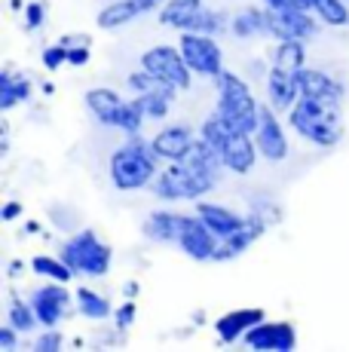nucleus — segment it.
<instances>
[{
    "label": "nucleus",
    "mask_w": 349,
    "mask_h": 352,
    "mask_svg": "<svg viewBox=\"0 0 349 352\" xmlns=\"http://www.w3.org/2000/svg\"><path fill=\"white\" fill-rule=\"evenodd\" d=\"M46 218H49V224L56 230H62V233H77L80 227H83V218H80V212L68 202H52L49 208H46Z\"/></svg>",
    "instance_id": "obj_35"
},
{
    "label": "nucleus",
    "mask_w": 349,
    "mask_h": 352,
    "mask_svg": "<svg viewBox=\"0 0 349 352\" xmlns=\"http://www.w3.org/2000/svg\"><path fill=\"white\" fill-rule=\"evenodd\" d=\"M89 62H92L89 43H71V46H68V65H71V67H86Z\"/></svg>",
    "instance_id": "obj_43"
},
{
    "label": "nucleus",
    "mask_w": 349,
    "mask_h": 352,
    "mask_svg": "<svg viewBox=\"0 0 349 352\" xmlns=\"http://www.w3.org/2000/svg\"><path fill=\"white\" fill-rule=\"evenodd\" d=\"M230 37L243 40V43L267 37V6L264 3H251V6H243V10L233 12Z\"/></svg>",
    "instance_id": "obj_25"
},
{
    "label": "nucleus",
    "mask_w": 349,
    "mask_h": 352,
    "mask_svg": "<svg viewBox=\"0 0 349 352\" xmlns=\"http://www.w3.org/2000/svg\"><path fill=\"white\" fill-rule=\"evenodd\" d=\"M6 322H10L12 328L22 331L25 337L34 334V331L40 328L37 313H34V307H31V300H25V297L16 294V291L10 294V303H6Z\"/></svg>",
    "instance_id": "obj_31"
},
{
    "label": "nucleus",
    "mask_w": 349,
    "mask_h": 352,
    "mask_svg": "<svg viewBox=\"0 0 349 352\" xmlns=\"http://www.w3.org/2000/svg\"><path fill=\"white\" fill-rule=\"evenodd\" d=\"M163 166L166 162L153 151L150 138L129 135L107 157V178H111V187L117 193H138V190H150L153 178L159 175Z\"/></svg>",
    "instance_id": "obj_2"
},
{
    "label": "nucleus",
    "mask_w": 349,
    "mask_h": 352,
    "mask_svg": "<svg viewBox=\"0 0 349 352\" xmlns=\"http://www.w3.org/2000/svg\"><path fill=\"white\" fill-rule=\"evenodd\" d=\"M245 349L254 352H294L300 343L297 324L288 319H264L243 337Z\"/></svg>",
    "instance_id": "obj_11"
},
{
    "label": "nucleus",
    "mask_w": 349,
    "mask_h": 352,
    "mask_svg": "<svg viewBox=\"0 0 349 352\" xmlns=\"http://www.w3.org/2000/svg\"><path fill=\"white\" fill-rule=\"evenodd\" d=\"M230 22H233V12L221 10V6H203V12L193 22V31L212 34V37H227L230 34Z\"/></svg>",
    "instance_id": "obj_33"
},
{
    "label": "nucleus",
    "mask_w": 349,
    "mask_h": 352,
    "mask_svg": "<svg viewBox=\"0 0 349 352\" xmlns=\"http://www.w3.org/2000/svg\"><path fill=\"white\" fill-rule=\"evenodd\" d=\"M221 160H224L227 172L236 175V178H245V175H251L254 166H258V160H260V151H258V141H254V135L233 132L230 141L224 144V151H221Z\"/></svg>",
    "instance_id": "obj_17"
},
{
    "label": "nucleus",
    "mask_w": 349,
    "mask_h": 352,
    "mask_svg": "<svg viewBox=\"0 0 349 352\" xmlns=\"http://www.w3.org/2000/svg\"><path fill=\"white\" fill-rule=\"evenodd\" d=\"M300 92H304V96H313V98L331 101V104L344 107V101H346V80L328 74L325 67H310V65H306L304 71H300Z\"/></svg>",
    "instance_id": "obj_19"
},
{
    "label": "nucleus",
    "mask_w": 349,
    "mask_h": 352,
    "mask_svg": "<svg viewBox=\"0 0 349 352\" xmlns=\"http://www.w3.org/2000/svg\"><path fill=\"white\" fill-rule=\"evenodd\" d=\"M31 307L37 313L40 328H58L65 319L77 316V294L65 285V282H52L46 279V285H40L31 291Z\"/></svg>",
    "instance_id": "obj_8"
},
{
    "label": "nucleus",
    "mask_w": 349,
    "mask_h": 352,
    "mask_svg": "<svg viewBox=\"0 0 349 352\" xmlns=\"http://www.w3.org/2000/svg\"><path fill=\"white\" fill-rule=\"evenodd\" d=\"M25 270H31V263H25L22 257H12L10 263H6V279L10 282H19L25 276Z\"/></svg>",
    "instance_id": "obj_46"
},
{
    "label": "nucleus",
    "mask_w": 349,
    "mask_h": 352,
    "mask_svg": "<svg viewBox=\"0 0 349 352\" xmlns=\"http://www.w3.org/2000/svg\"><path fill=\"white\" fill-rule=\"evenodd\" d=\"M178 46H181V52H184L190 71L196 74L199 80H214L227 67L221 37L199 34V31H184V34H178Z\"/></svg>",
    "instance_id": "obj_7"
},
{
    "label": "nucleus",
    "mask_w": 349,
    "mask_h": 352,
    "mask_svg": "<svg viewBox=\"0 0 349 352\" xmlns=\"http://www.w3.org/2000/svg\"><path fill=\"white\" fill-rule=\"evenodd\" d=\"M123 104V96L111 86H92L83 96V107L92 117V123L102 129H113V117H117V107Z\"/></svg>",
    "instance_id": "obj_22"
},
{
    "label": "nucleus",
    "mask_w": 349,
    "mask_h": 352,
    "mask_svg": "<svg viewBox=\"0 0 349 352\" xmlns=\"http://www.w3.org/2000/svg\"><path fill=\"white\" fill-rule=\"evenodd\" d=\"M144 123H147V113H144V107H141V101L135 96L123 98V104L117 107V117H113V129L123 132V138H129V135L144 132Z\"/></svg>",
    "instance_id": "obj_30"
},
{
    "label": "nucleus",
    "mask_w": 349,
    "mask_h": 352,
    "mask_svg": "<svg viewBox=\"0 0 349 352\" xmlns=\"http://www.w3.org/2000/svg\"><path fill=\"white\" fill-rule=\"evenodd\" d=\"M141 294V282L138 279H126L123 282V297H129V300H138Z\"/></svg>",
    "instance_id": "obj_48"
},
{
    "label": "nucleus",
    "mask_w": 349,
    "mask_h": 352,
    "mask_svg": "<svg viewBox=\"0 0 349 352\" xmlns=\"http://www.w3.org/2000/svg\"><path fill=\"white\" fill-rule=\"evenodd\" d=\"M25 233H28V236L43 233V224H40V221H34V218H31V221H25Z\"/></svg>",
    "instance_id": "obj_49"
},
{
    "label": "nucleus",
    "mask_w": 349,
    "mask_h": 352,
    "mask_svg": "<svg viewBox=\"0 0 349 352\" xmlns=\"http://www.w3.org/2000/svg\"><path fill=\"white\" fill-rule=\"evenodd\" d=\"M31 349L34 352H58V349H65V334L58 328H43V334L34 337Z\"/></svg>",
    "instance_id": "obj_40"
},
{
    "label": "nucleus",
    "mask_w": 349,
    "mask_h": 352,
    "mask_svg": "<svg viewBox=\"0 0 349 352\" xmlns=\"http://www.w3.org/2000/svg\"><path fill=\"white\" fill-rule=\"evenodd\" d=\"M46 22V6L40 3V0H28V3L22 6V25L28 34H37L40 28H43Z\"/></svg>",
    "instance_id": "obj_38"
},
{
    "label": "nucleus",
    "mask_w": 349,
    "mask_h": 352,
    "mask_svg": "<svg viewBox=\"0 0 349 352\" xmlns=\"http://www.w3.org/2000/svg\"><path fill=\"white\" fill-rule=\"evenodd\" d=\"M22 331L19 328H12L10 322H3L0 324V349L3 352H12V349H19V340H22Z\"/></svg>",
    "instance_id": "obj_44"
},
{
    "label": "nucleus",
    "mask_w": 349,
    "mask_h": 352,
    "mask_svg": "<svg viewBox=\"0 0 349 352\" xmlns=\"http://www.w3.org/2000/svg\"><path fill=\"white\" fill-rule=\"evenodd\" d=\"M218 245H221V239L212 233V227L205 224L196 212H184V224H181L178 245L174 248L196 263H212Z\"/></svg>",
    "instance_id": "obj_12"
},
{
    "label": "nucleus",
    "mask_w": 349,
    "mask_h": 352,
    "mask_svg": "<svg viewBox=\"0 0 349 352\" xmlns=\"http://www.w3.org/2000/svg\"><path fill=\"white\" fill-rule=\"evenodd\" d=\"M138 319V300H129V297H123V303H117V309H113V324H117L120 331H129L132 324Z\"/></svg>",
    "instance_id": "obj_41"
},
{
    "label": "nucleus",
    "mask_w": 349,
    "mask_h": 352,
    "mask_svg": "<svg viewBox=\"0 0 349 352\" xmlns=\"http://www.w3.org/2000/svg\"><path fill=\"white\" fill-rule=\"evenodd\" d=\"M260 3L270 6V10H310L306 0H260Z\"/></svg>",
    "instance_id": "obj_47"
},
{
    "label": "nucleus",
    "mask_w": 349,
    "mask_h": 352,
    "mask_svg": "<svg viewBox=\"0 0 349 352\" xmlns=\"http://www.w3.org/2000/svg\"><path fill=\"white\" fill-rule=\"evenodd\" d=\"M264 319H267V309L239 307V309H230V313H221L218 319L212 322V331H214V337H218L224 346H233V343H243V337Z\"/></svg>",
    "instance_id": "obj_16"
},
{
    "label": "nucleus",
    "mask_w": 349,
    "mask_h": 352,
    "mask_svg": "<svg viewBox=\"0 0 349 352\" xmlns=\"http://www.w3.org/2000/svg\"><path fill=\"white\" fill-rule=\"evenodd\" d=\"M153 86H157V80H153V74H150V71H144V67H141V65H138V71L126 74V89H129L132 96H141V92L153 89Z\"/></svg>",
    "instance_id": "obj_42"
},
{
    "label": "nucleus",
    "mask_w": 349,
    "mask_h": 352,
    "mask_svg": "<svg viewBox=\"0 0 349 352\" xmlns=\"http://www.w3.org/2000/svg\"><path fill=\"white\" fill-rule=\"evenodd\" d=\"M190 322L196 324V328H203V324H205V313H203V309H196V313L190 316Z\"/></svg>",
    "instance_id": "obj_50"
},
{
    "label": "nucleus",
    "mask_w": 349,
    "mask_h": 352,
    "mask_svg": "<svg viewBox=\"0 0 349 352\" xmlns=\"http://www.w3.org/2000/svg\"><path fill=\"white\" fill-rule=\"evenodd\" d=\"M224 160L209 141L199 138L190 157L181 162H166L159 175L153 178L150 193L163 206H178V202H199L214 193L224 181Z\"/></svg>",
    "instance_id": "obj_1"
},
{
    "label": "nucleus",
    "mask_w": 349,
    "mask_h": 352,
    "mask_svg": "<svg viewBox=\"0 0 349 352\" xmlns=\"http://www.w3.org/2000/svg\"><path fill=\"white\" fill-rule=\"evenodd\" d=\"M230 135H233V129L224 123V117H221L218 111H212L209 117H205L203 123H199V138L209 141V144H212L218 153L224 151V144L230 141Z\"/></svg>",
    "instance_id": "obj_34"
},
{
    "label": "nucleus",
    "mask_w": 349,
    "mask_h": 352,
    "mask_svg": "<svg viewBox=\"0 0 349 352\" xmlns=\"http://www.w3.org/2000/svg\"><path fill=\"white\" fill-rule=\"evenodd\" d=\"M159 6H163V0H111V3H104L98 10L95 25L98 31H107V34L123 31L132 22H138V19L159 12Z\"/></svg>",
    "instance_id": "obj_13"
},
{
    "label": "nucleus",
    "mask_w": 349,
    "mask_h": 352,
    "mask_svg": "<svg viewBox=\"0 0 349 352\" xmlns=\"http://www.w3.org/2000/svg\"><path fill=\"white\" fill-rule=\"evenodd\" d=\"M346 3H349V0H346Z\"/></svg>",
    "instance_id": "obj_51"
},
{
    "label": "nucleus",
    "mask_w": 349,
    "mask_h": 352,
    "mask_svg": "<svg viewBox=\"0 0 349 352\" xmlns=\"http://www.w3.org/2000/svg\"><path fill=\"white\" fill-rule=\"evenodd\" d=\"M178 96H181L178 89L157 83L153 89L141 92V96H135V98L141 101V107H144L147 120H153V123H163V120H169V113L174 111V101H178Z\"/></svg>",
    "instance_id": "obj_27"
},
{
    "label": "nucleus",
    "mask_w": 349,
    "mask_h": 352,
    "mask_svg": "<svg viewBox=\"0 0 349 352\" xmlns=\"http://www.w3.org/2000/svg\"><path fill=\"white\" fill-rule=\"evenodd\" d=\"M306 6L328 28H349V3L346 0H306Z\"/></svg>",
    "instance_id": "obj_32"
},
{
    "label": "nucleus",
    "mask_w": 349,
    "mask_h": 352,
    "mask_svg": "<svg viewBox=\"0 0 349 352\" xmlns=\"http://www.w3.org/2000/svg\"><path fill=\"white\" fill-rule=\"evenodd\" d=\"M203 6H205V0H166L157 12V22L166 31H174V34L193 31V22L203 12Z\"/></svg>",
    "instance_id": "obj_23"
},
{
    "label": "nucleus",
    "mask_w": 349,
    "mask_h": 352,
    "mask_svg": "<svg viewBox=\"0 0 349 352\" xmlns=\"http://www.w3.org/2000/svg\"><path fill=\"white\" fill-rule=\"evenodd\" d=\"M270 224H267L264 218H258V214H251L248 212V218H245V224L236 230L233 236H227V239H221V245H218V252H214V261L212 263H230V261H236V257H243L251 252V245L258 239H264L267 233H270Z\"/></svg>",
    "instance_id": "obj_15"
},
{
    "label": "nucleus",
    "mask_w": 349,
    "mask_h": 352,
    "mask_svg": "<svg viewBox=\"0 0 349 352\" xmlns=\"http://www.w3.org/2000/svg\"><path fill=\"white\" fill-rule=\"evenodd\" d=\"M267 89V104L276 107L279 113H288L304 92H300V71H282V67H270L264 80Z\"/></svg>",
    "instance_id": "obj_18"
},
{
    "label": "nucleus",
    "mask_w": 349,
    "mask_h": 352,
    "mask_svg": "<svg viewBox=\"0 0 349 352\" xmlns=\"http://www.w3.org/2000/svg\"><path fill=\"white\" fill-rule=\"evenodd\" d=\"M40 65H43L46 71H58V67H65L68 65V46H65L62 40L43 46V52H40Z\"/></svg>",
    "instance_id": "obj_39"
},
{
    "label": "nucleus",
    "mask_w": 349,
    "mask_h": 352,
    "mask_svg": "<svg viewBox=\"0 0 349 352\" xmlns=\"http://www.w3.org/2000/svg\"><path fill=\"white\" fill-rule=\"evenodd\" d=\"M285 123L315 151H334L344 141V107L313 96H300L285 113Z\"/></svg>",
    "instance_id": "obj_3"
},
{
    "label": "nucleus",
    "mask_w": 349,
    "mask_h": 352,
    "mask_svg": "<svg viewBox=\"0 0 349 352\" xmlns=\"http://www.w3.org/2000/svg\"><path fill=\"white\" fill-rule=\"evenodd\" d=\"M214 86V111L224 117V123L233 129V132L243 135H254V129L260 123V104L264 101L254 98L251 92V80L243 77L239 71H224L212 80Z\"/></svg>",
    "instance_id": "obj_4"
},
{
    "label": "nucleus",
    "mask_w": 349,
    "mask_h": 352,
    "mask_svg": "<svg viewBox=\"0 0 349 352\" xmlns=\"http://www.w3.org/2000/svg\"><path fill=\"white\" fill-rule=\"evenodd\" d=\"M181 224H184V212L166 206V208H153L150 214L141 224V233H144L147 242L153 245H178V233Z\"/></svg>",
    "instance_id": "obj_20"
},
{
    "label": "nucleus",
    "mask_w": 349,
    "mask_h": 352,
    "mask_svg": "<svg viewBox=\"0 0 349 352\" xmlns=\"http://www.w3.org/2000/svg\"><path fill=\"white\" fill-rule=\"evenodd\" d=\"M19 218H25V202L22 199H6L0 206V221L3 224H16Z\"/></svg>",
    "instance_id": "obj_45"
},
{
    "label": "nucleus",
    "mask_w": 349,
    "mask_h": 352,
    "mask_svg": "<svg viewBox=\"0 0 349 352\" xmlns=\"http://www.w3.org/2000/svg\"><path fill=\"white\" fill-rule=\"evenodd\" d=\"M193 212L199 214V218L205 221V224L212 227V233L218 236V239H227V236H233L239 227L245 224V218H248V212H236V208H230V206H224V202H212V199H199V202H193Z\"/></svg>",
    "instance_id": "obj_21"
},
{
    "label": "nucleus",
    "mask_w": 349,
    "mask_h": 352,
    "mask_svg": "<svg viewBox=\"0 0 349 352\" xmlns=\"http://www.w3.org/2000/svg\"><path fill=\"white\" fill-rule=\"evenodd\" d=\"M196 141H199V129H193L190 123H169L153 135L150 144L163 162H181L190 157Z\"/></svg>",
    "instance_id": "obj_14"
},
{
    "label": "nucleus",
    "mask_w": 349,
    "mask_h": 352,
    "mask_svg": "<svg viewBox=\"0 0 349 352\" xmlns=\"http://www.w3.org/2000/svg\"><path fill=\"white\" fill-rule=\"evenodd\" d=\"M31 273L40 276V279H52V282H65V285H71L74 279H77V273L65 263V257L62 254H34L31 257Z\"/></svg>",
    "instance_id": "obj_29"
},
{
    "label": "nucleus",
    "mask_w": 349,
    "mask_h": 352,
    "mask_svg": "<svg viewBox=\"0 0 349 352\" xmlns=\"http://www.w3.org/2000/svg\"><path fill=\"white\" fill-rule=\"evenodd\" d=\"M126 343V331H120L117 324H98V331L92 334V346L95 349H113V346H123Z\"/></svg>",
    "instance_id": "obj_37"
},
{
    "label": "nucleus",
    "mask_w": 349,
    "mask_h": 352,
    "mask_svg": "<svg viewBox=\"0 0 349 352\" xmlns=\"http://www.w3.org/2000/svg\"><path fill=\"white\" fill-rule=\"evenodd\" d=\"M74 294H77V316L80 319H86L92 324H102L107 319H113V309L117 307H113L111 297L102 294V291H95L89 285H77Z\"/></svg>",
    "instance_id": "obj_26"
},
{
    "label": "nucleus",
    "mask_w": 349,
    "mask_h": 352,
    "mask_svg": "<svg viewBox=\"0 0 349 352\" xmlns=\"http://www.w3.org/2000/svg\"><path fill=\"white\" fill-rule=\"evenodd\" d=\"M58 254L77 273V279L80 276L83 279H104L113 270V248L92 227H80L77 233H68Z\"/></svg>",
    "instance_id": "obj_5"
},
{
    "label": "nucleus",
    "mask_w": 349,
    "mask_h": 352,
    "mask_svg": "<svg viewBox=\"0 0 349 352\" xmlns=\"http://www.w3.org/2000/svg\"><path fill=\"white\" fill-rule=\"evenodd\" d=\"M267 62H270V67H282V71H304L306 43L304 40H273Z\"/></svg>",
    "instance_id": "obj_28"
},
{
    "label": "nucleus",
    "mask_w": 349,
    "mask_h": 352,
    "mask_svg": "<svg viewBox=\"0 0 349 352\" xmlns=\"http://www.w3.org/2000/svg\"><path fill=\"white\" fill-rule=\"evenodd\" d=\"M138 65L144 67V71L153 74V80L163 86H172V89L178 92H190L193 89V80H196V74L190 71V65H187L184 52H181L178 43H157V46H147L144 52H141Z\"/></svg>",
    "instance_id": "obj_6"
},
{
    "label": "nucleus",
    "mask_w": 349,
    "mask_h": 352,
    "mask_svg": "<svg viewBox=\"0 0 349 352\" xmlns=\"http://www.w3.org/2000/svg\"><path fill=\"white\" fill-rule=\"evenodd\" d=\"M254 141H258L260 160L270 166H282L291 157V138H288V123L279 120V111L264 101L260 104V123L254 129Z\"/></svg>",
    "instance_id": "obj_9"
},
{
    "label": "nucleus",
    "mask_w": 349,
    "mask_h": 352,
    "mask_svg": "<svg viewBox=\"0 0 349 352\" xmlns=\"http://www.w3.org/2000/svg\"><path fill=\"white\" fill-rule=\"evenodd\" d=\"M34 98V80L28 74H16L12 67L0 71V111L10 113L19 104H28Z\"/></svg>",
    "instance_id": "obj_24"
},
{
    "label": "nucleus",
    "mask_w": 349,
    "mask_h": 352,
    "mask_svg": "<svg viewBox=\"0 0 349 352\" xmlns=\"http://www.w3.org/2000/svg\"><path fill=\"white\" fill-rule=\"evenodd\" d=\"M319 16L313 10H270L267 6V37L270 40H304L310 43L322 34Z\"/></svg>",
    "instance_id": "obj_10"
},
{
    "label": "nucleus",
    "mask_w": 349,
    "mask_h": 352,
    "mask_svg": "<svg viewBox=\"0 0 349 352\" xmlns=\"http://www.w3.org/2000/svg\"><path fill=\"white\" fill-rule=\"evenodd\" d=\"M248 212L251 214H258V218H264L270 227H279L282 224V218H285V212H282V206L273 196H258L254 193L251 199H248Z\"/></svg>",
    "instance_id": "obj_36"
}]
</instances>
